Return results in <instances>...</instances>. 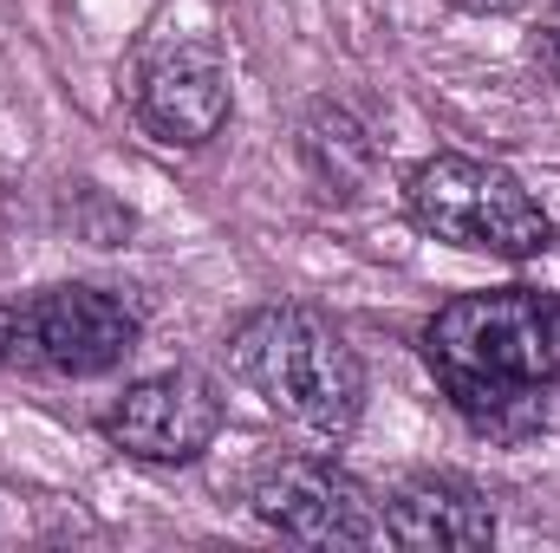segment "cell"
Segmentation results:
<instances>
[{
  "label": "cell",
  "instance_id": "1",
  "mask_svg": "<svg viewBox=\"0 0 560 553\" xmlns=\"http://www.w3.org/2000/svg\"><path fill=\"white\" fill-rule=\"evenodd\" d=\"M423 365L476 430H528L541 391L560 385V293L502 286L436 306L423 326Z\"/></svg>",
  "mask_w": 560,
  "mask_h": 553
},
{
  "label": "cell",
  "instance_id": "2",
  "mask_svg": "<svg viewBox=\"0 0 560 553\" xmlns=\"http://www.w3.org/2000/svg\"><path fill=\"white\" fill-rule=\"evenodd\" d=\"M229 372L293 430L346 436L365 404V365L313 306H255L229 332Z\"/></svg>",
  "mask_w": 560,
  "mask_h": 553
},
{
  "label": "cell",
  "instance_id": "3",
  "mask_svg": "<svg viewBox=\"0 0 560 553\" xmlns=\"http://www.w3.org/2000/svg\"><path fill=\"white\" fill-rule=\"evenodd\" d=\"M405 209L423 235L469 248V255H495V261H535L555 242V222L541 215V202L482 156H430L405 183Z\"/></svg>",
  "mask_w": 560,
  "mask_h": 553
},
{
  "label": "cell",
  "instance_id": "4",
  "mask_svg": "<svg viewBox=\"0 0 560 553\" xmlns=\"http://www.w3.org/2000/svg\"><path fill=\"white\" fill-rule=\"evenodd\" d=\"M138 306L105 286H46L0 306V372L98 378L138 352Z\"/></svg>",
  "mask_w": 560,
  "mask_h": 553
},
{
  "label": "cell",
  "instance_id": "5",
  "mask_svg": "<svg viewBox=\"0 0 560 553\" xmlns=\"http://www.w3.org/2000/svg\"><path fill=\"white\" fill-rule=\"evenodd\" d=\"M255 515L306 548H372L385 541V508L372 502V489L359 475H346L339 462L319 456H280L255 475Z\"/></svg>",
  "mask_w": 560,
  "mask_h": 553
},
{
  "label": "cell",
  "instance_id": "6",
  "mask_svg": "<svg viewBox=\"0 0 560 553\" xmlns=\"http://www.w3.org/2000/svg\"><path fill=\"white\" fill-rule=\"evenodd\" d=\"M222 430V391L202 378V372H156L125 385V398L105 411V436L156 469H176V462H196Z\"/></svg>",
  "mask_w": 560,
  "mask_h": 553
},
{
  "label": "cell",
  "instance_id": "7",
  "mask_svg": "<svg viewBox=\"0 0 560 553\" xmlns=\"http://www.w3.org/2000/svg\"><path fill=\"white\" fill-rule=\"evenodd\" d=\"M138 118L156 143H209L229 125V59L215 39H183L156 52L138 79Z\"/></svg>",
  "mask_w": 560,
  "mask_h": 553
},
{
  "label": "cell",
  "instance_id": "8",
  "mask_svg": "<svg viewBox=\"0 0 560 553\" xmlns=\"http://www.w3.org/2000/svg\"><path fill=\"white\" fill-rule=\"evenodd\" d=\"M385 541L418 553H469L495 541V508L463 475H411L385 502Z\"/></svg>",
  "mask_w": 560,
  "mask_h": 553
},
{
  "label": "cell",
  "instance_id": "9",
  "mask_svg": "<svg viewBox=\"0 0 560 553\" xmlns=\"http://www.w3.org/2000/svg\"><path fill=\"white\" fill-rule=\"evenodd\" d=\"M300 150H306V163L319 169V183H332L326 196H346L339 156H352V163H365V169H372V143H365V131H359L346 111H313V118H306V131H300Z\"/></svg>",
  "mask_w": 560,
  "mask_h": 553
},
{
  "label": "cell",
  "instance_id": "10",
  "mask_svg": "<svg viewBox=\"0 0 560 553\" xmlns=\"http://www.w3.org/2000/svg\"><path fill=\"white\" fill-rule=\"evenodd\" d=\"M555 20H560V7H555Z\"/></svg>",
  "mask_w": 560,
  "mask_h": 553
}]
</instances>
